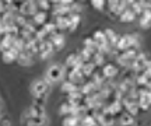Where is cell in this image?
Here are the masks:
<instances>
[{
  "instance_id": "6da1fadb",
  "label": "cell",
  "mask_w": 151,
  "mask_h": 126,
  "mask_svg": "<svg viewBox=\"0 0 151 126\" xmlns=\"http://www.w3.org/2000/svg\"><path fill=\"white\" fill-rule=\"evenodd\" d=\"M66 71H67V69L65 67V65L52 63V65L46 69V73H45V76H43L42 78L48 83L49 86H52L55 83H59V81H62V80H65Z\"/></svg>"
},
{
  "instance_id": "7a4b0ae2",
  "label": "cell",
  "mask_w": 151,
  "mask_h": 126,
  "mask_svg": "<svg viewBox=\"0 0 151 126\" xmlns=\"http://www.w3.org/2000/svg\"><path fill=\"white\" fill-rule=\"evenodd\" d=\"M140 46V39L137 35L134 34H124V35H119V39L115 48L119 50V52H123V50L129 49V48H136L139 49Z\"/></svg>"
},
{
  "instance_id": "3957f363",
  "label": "cell",
  "mask_w": 151,
  "mask_h": 126,
  "mask_svg": "<svg viewBox=\"0 0 151 126\" xmlns=\"http://www.w3.org/2000/svg\"><path fill=\"white\" fill-rule=\"evenodd\" d=\"M53 52H55L53 45H52V42L46 38L45 41L39 42V50H38L37 56L41 59V60H46V59H49L50 56L53 55Z\"/></svg>"
},
{
  "instance_id": "277c9868",
  "label": "cell",
  "mask_w": 151,
  "mask_h": 126,
  "mask_svg": "<svg viewBox=\"0 0 151 126\" xmlns=\"http://www.w3.org/2000/svg\"><path fill=\"white\" fill-rule=\"evenodd\" d=\"M66 78H67L69 81L77 84L78 87L86 81V78L83 76V73H81V67H71V69H67V71H66Z\"/></svg>"
},
{
  "instance_id": "5b68a950",
  "label": "cell",
  "mask_w": 151,
  "mask_h": 126,
  "mask_svg": "<svg viewBox=\"0 0 151 126\" xmlns=\"http://www.w3.org/2000/svg\"><path fill=\"white\" fill-rule=\"evenodd\" d=\"M101 74H102L105 78H119V73H120V69L115 63H111V62H106L105 65L101 67Z\"/></svg>"
},
{
  "instance_id": "8992f818",
  "label": "cell",
  "mask_w": 151,
  "mask_h": 126,
  "mask_svg": "<svg viewBox=\"0 0 151 126\" xmlns=\"http://www.w3.org/2000/svg\"><path fill=\"white\" fill-rule=\"evenodd\" d=\"M48 39L50 41V42H52L55 50L63 49L65 42H66V37H65V34H63V32H60V31H55V32L49 34V35H48Z\"/></svg>"
},
{
  "instance_id": "52a82bcc",
  "label": "cell",
  "mask_w": 151,
  "mask_h": 126,
  "mask_svg": "<svg viewBox=\"0 0 151 126\" xmlns=\"http://www.w3.org/2000/svg\"><path fill=\"white\" fill-rule=\"evenodd\" d=\"M25 126H48V116H27L24 114L22 116Z\"/></svg>"
},
{
  "instance_id": "ba28073f",
  "label": "cell",
  "mask_w": 151,
  "mask_h": 126,
  "mask_svg": "<svg viewBox=\"0 0 151 126\" xmlns=\"http://www.w3.org/2000/svg\"><path fill=\"white\" fill-rule=\"evenodd\" d=\"M136 102H137V105H139L140 112H147L148 108H150V104H151V91H148V93L140 95V97L137 98Z\"/></svg>"
},
{
  "instance_id": "9c48e42d",
  "label": "cell",
  "mask_w": 151,
  "mask_h": 126,
  "mask_svg": "<svg viewBox=\"0 0 151 126\" xmlns=\"http://www.w3.org/2000/svg\"><path fill=\"white\" fill-rule=\"evenodd\" d=\"M18 53H20V52H18L16 48H13V46H11L10 49L1 52V60H3V63H7V65L14 63V62L17 60V56H18Z\"/></svg>"
},
{
  "instance_id": "30bf717a",
  "label": "cell",
  "mask_w": 151,
  "mask_h": 126,
  "mask_svg": "<svg viewBox=\"0 0 151 126\" xmlns=\"http://www.w3.org/2000/svg\"><path fill=\"white\" fill-rule=\"evenodd\" d=\"M25 115H27V116H46V109H45V105L32 104L27 111H25Z\"/></svg>"
},
{
  "instance_id": "8fae6325",
  "label": "cell",
  "mask_w": 151,
  "mask_h": 126,
  "mask_svg": "<svg viewBox=\"0 0 151 126\" xmlns=\"http://www.w3.org/2000/svg\"><path fill=\"white\" fill-rule=\"evenodd\" d=\"M31 20H32V22L37 25V27H42L45 22L48 21L49 18V13L48 11H42V10H38L35 14H34L32 17H29Z\"/></svg>"
},
{
  "instance_id": "7c38bea8",
  "label": "cell",
  "mask_w": 151,
  "mask_h": 126,
  "mask_svg": "<svg viewBox=\"0 0 151 126\" xmlns=\"http://www.w3.org/2000/svg\"><path fill=\"white\" fill-rule=\"evenodd\" d=\"M17 35H11V34H4L1 35L0 38V52H4V50L10 49L13 46V42H14V38Z\"/></svg>"
},
{
  "instance_id": "4fadbf2b",
  "label": "cell",
  "mask_w": 151,
  "mask_h": 126,
  "mask_svg": "<svg viewBox=\"0 0 151 126\" xmlns=\"http://www.w3.org/2000/svg\"><path fill=\"white\" fill-rule=\"evenodd\" d=\"M34 60H35V58L31 53L25 52V50L20 52L18 56H17V63L20 66H31L34 63Z\"/></svg>"
},
{
  "instance_id": "5bb4252c",
  "label": "cell",
  "mask_w": 151,
  "mask_h": 126,
  "mask_svg": "<svg viewBox=\"0 0 151 126\" xmlns=\"http://www.w3.org/2000/svg\"><path fill=\"white\" fill-rule=\"evenodd\" d=\"M52 21H53L56 30H58V31H60V32L66 31V30H67V27H69V17H67V16L55 17Z\"/></svg>"
},
{
  "instance_id": "9a60e30c",
  "label": "cell",
  "mask_w": 151,
  "mask_h": 126,
  "mask_svg": "<svg viewBox=\"0 0 151 126\" xmlns=\"http://www.w3.org/2000/svg\"><path fill=\"white\" fill-rule=\"evenodd\" d=\"M83 98H84V95L80 93V90H76L73 93H69L66 95V101L71 105H78L83 102Z\"/></svg>"
},
{
  "instance_id": "2e32d148",
  "label": "cell",
  "mask_w": 151,
  "mask_h": 126,
  "mask_svg": "<svg viewBox=\"0 0 151 126\" xmlns=\"http://www.w3.org/2000/svg\"><path fill=\"white\" fill-rule=\"evenodd\" d=\"M98 67L92 62H86V63H83V66H81V73H83V76H84V78L86 80H88L90 77L95 73V70H97Z\"/></svg>"
},
{
  "instance_id": "e0dca14e",
  "label": "cell",
  "mask_w": 151,
  "mask_h": 126,
  "mask_svg": "<svg viewBox=\"0 0 151 126\" xmlns=\"http://www.w3.org/2000/svg\"><path fill=\"white\" fill-rule=\"evenodd\" d=\"M69 27L67 30L70 32H74L78 28V25L81 24V14H69Z\"/></svg>"
},
{
  "instance_id": "ac0fdd59",
  "label": "cell",
  "mask_w": 151,
  "mask_h": 126,
  "mask_svg": "<svg viewBox=\"0 0 151 126\" xmlns=\"http://www.w3.org/2000/svg\"><path fill=\"white\" fill-rule=\"evenodd\" d=\"M116 122H119V125L120 126H132L134 123V118L127 114L126 111H122L120 114H119V119Z\"/></svg>"
},
{
  "instance_id": "d6986e66",
  "label": "cell",
  "mask_w": 151,
  "mask_h": 126,
  "mask_svg": "<svg viewBox=\"0 0 151 126\" xmlns=\"http://www.w3.org/2000/svg\"><path fill=\"white\" fill-rule=\"evenodd\" d=\"M83 48H84L86 50H88L91 55H94L95 52H98V45H97V42L91 38V37L84 38V41H83Z\"/></svg>"
},
{
  "instance_id": "ffe728a7",
  "label": "cell",
  "mask_w": 151,
  "mask_h": 126,
  "mask_svg": "<svg viewBox=\"0 0 151 126\" xmlns=\"http://www.w3.org/2000/svg\"><path fill=\"white\" fill-rule=\"evenodd\" d=\"M104 34H105L106 42H108L112 48H115V45H116V42H118V39H119V35L113 31L112 28H106V30H104Z\"/></svg>"
},
{
  "instance_id": "44dd1931",
  "label": "cell",
  "mask_w": 151,
  "mask_h": 126,
  "mask_svg": "<svg viewBox=\"0 0 151 126\" xmlns=\"http://www.w3.org/2000/svg\"><path fill=\"white\" fill-rule=\"evenodd\" d=\"M76 90H78V86L77 84H74V83L69 81L67 78H65V80H62V86H60V91L63 94H67L69 93H73V91H76Z\"/></svg>"
},
{
  "instance_id": "7402d4cb",
  "label": "cell",
  "mask_w": 151,
  "mask_h": 126,
  "mask_svg": "<svg viewBox=\"0 0 151 126\" xmlns=\"http://www.w3.org/2000/svg\"><path fill=\"white\" fill-rule=\"evenodd\" d=\"M91 62L97 66V67H99V69H101V67L106 63V56L104 55L102 52H95V53L91 56Z\"/></svg>"
},
{
  "instance_id": "603a6c76",
  "label": "cell",
  "mask_w": 151,
  "mask_h": 126,
  "mask_svg": "<svg viewBox=\"0 0 151 126\" xmlns=\"http://www.w3.org/2000/svg\"><path fill=\"white\" fill-rule=\"evenodd\" d=\"M118 18H119V21L120 22H133L136 18H137V16H136L130 9H126V10H124L123 13L118 17Z\"/></svg>"
},
{
  "instance_id": "cb8c5ba5",
  "label": "cell",
  "mask_w": 151,
  "mask_h": 126,
  "mask_svg": "<svg viewBox=\"0 0 151 126\" xmlns=\"http://www.w3.org/2000/svg\"><path fill=\"white\" fill-rule=\"evenodd\" d=\"M80 121H81V118H77V116H73V115L63 116L62 126H81Z\"/></svg>"
},
{
  "instance_id": "d4e9b609",
  "label": "cell",
  "mask_w": 151,
  "mask_h": 126,
  "mask_svg": "<svg viewBox=\"0 0 151 126\" xmlns=\"http://www.w3.org/2000/svg\"><path fill=\"white\" fill-rule=\"evenodd\" d=\"M140 20H139V22H140V27L144 28V30H147V28L150 27V20H151V11L150 10H144L143 13H141Z\"/></svg>"
},
{
  "instance_id": "484cf974",
  "label": "cell",
  "mask_w": 151,
  "mask_h": 126,
  "mask_svg": "<svg viewBox=\"0 0 151 126\" xmlns=\"http://www.w3.org/2000/svg\"><path fill=\"white\" fill-rule=\"evenodd\" d=\"M91 38L97 42V45H102L106 44V38H105V34H104V30H97L94 31V34L91 35Z\"/></svg>"
},
{
  "instance_id": "4316f807",
  "label": "cell",
  "mask_w": 151,
  "mask_h": 126,
  "mask_svg": "<svg viewBox=\"0 0 151 126\" xmlns=\"http://www.w3.org/2000/svg\"><path fill=\"white\" fill-rule=\"evenodd\" d=\"M81 126H99L98 125V122L92 118V115L88 112V114H86V115L81 118V121H80Z\"/></svg>"
},
{
  "instance_id": "83f0119b",
  "label": "cell",
  "mask_w": 151,
  "mask_h": 126,
  "mask_svg": "<svg viewBox=\"0 0 151 126\" xmlns=\"http://www.w3.org/2000/svg\"><path fill=\"white\" fill-rule=\"evenodd\" d=\"M116 116L112 115H104L101 122H99V126H115L116 125Z\"/></svg>"
},
{
  "instance_id": "f1b7e54d",
  "label": "cell",
  "mask_w": 151,
  "mask_h": 126,
  "mask_svg": "<svg viewBox=\"0 0 151 126\" xmlns=\"http://www.w3.org/2000/svg\"><path fill=\"white\" fill-rule=\"evenodd\" d=\"M71 108H73V105L69 104L67 101H66V102H63V104H62V105L59 107V115H62V116H67V115H70Z\"/></svg>"
},
{
  "instance_id": "f546056e",
  "label": "cell",
  "mask_w": 151,
  "mask_h": 126,
  "mask_svg": "<svg viewBox=\"0 0 151 126\" xmlns=\"http://www.w3.org/2000/svg\"><path fill=\"white\" fill-rule=\"evenodd\" d=\"M35 4H37L38 10L48 11V13H49V10H50V6H52L49 0H37V1H35Z\"/></svg>"
},
{
  "instance_id": "4dcf8cb0",
  "label": "cell",
  "mask_w": 151,
  "mask_h": 126,
  "mask_svg": "<svg viewBox=\"0 0 151 126\" xmlns=\"http://www.w3.org/2000/svg\"><path fill=\"white\" fill-rule=\"evenodd\" d=\"M122 55L126 58V59H129V60H133L136 56H137V53H139V49H136V48H129V49L123 50V52H120Z\"/></svg>"
},
{
  "instance_id": "1f68e13d",
  "label": "cell",
  "mask_w": 151,
  "mask_h": 126,
  "mask_svg": "<svg viewBox=\"0 0 151 126\" xmlns=\"http://www.w3.org/2000/svg\"><path fill=\"white\" fill-rule=\"evenodd\" d=\"M91 6L98 11L105 10V4H106V0H90Z\"/></svg>"
},
{
  "instance_id": "d6a6232c",
  "label": "cell",
  "mask_w": 151,
  "mask_h": 126,
  "mask_svg": "<svg viewBox=\"0 0 151 126\" xmlns=\"http://www.w3.org/2000/svg\"><path fill=\"white\" fill-rule=\"evenodd\" d=\"M41 28H42V30L48 34V35H49V34H52V32H55V31H58V30H56V27H55L53 21H46Z\"/></svg>"
},
{
  "instance_id": "836d02e7",
  "label": "cell",
  "mask_w": 151,
  "mask_h": 126,
  "mask_svg": "<svg viewBox=\"0 0 151 126\" xmlns=\"http://www.w3.org/2000/svg\"><path fill=\"white\" fill-rule=\"evenodd\" d=\"M27 18L28 17H24V16H21V14H17V16L14 17V24L18 25L20 28H22L25 25V22H27Z\"/></svg>"
},
{
  "instance_id": "e575fe53",
  "label": "cell",
  "mask_w": 151,
  "mask_h": 126,
  "mask_svg": "<svg viewBox=\"0 0 151 126\" xmlns=\"http://www.w3.org/2000/svg\"><path fill=\"white\" fill-rule=\"evenodd\" d=\"M78 56H80L81 59L84 60V63H86V62H91V56L92 55L90 53V52H88V50H86L84 48H83V49L78 52Z\"/></svg>"
},
{
  "instance_id": "d590c367",
  "label": "cell",
  "mask_w": 151,
  "mask_h": 126,
  "mask_svg": "<svg viewBox=\"0 0 151 126\" xmlns=\"http://www.w3.org/2000/svg\"><path fill=\"white\" fill-rule=\"evenodd\" d=\"M81 11H83V7H81L80 3H73L70 4V14H81Z\"/></svg>"
},
{
  "instance_id": "8d00e7d4",
  "label": "cell",
  "mask_w": 151,
  "mask_h": 126,
  "mask_svg": "<svg viewBox=\"0 0 151 126\" xmlns=\"http://www.w3.org/2000/svg\"><path fill=\"white\" fill-rule=\"evenodd\" d=\"M76 0H60L59 3L60 4H65V6H70V4H73Z\"/></svg>"
},
{
  "instance_id": "74e56055",
  "label": "cell",
  "mask_w": 151,
  "mask_h": 126,
  "mask_svg": "<svg viewBox=\"0 0 151 126\" xmlns=\"http://www.w3.org/2000/svg\"><path fill=\"white\" fill-rule=\"evenodd\" d=\"M4 10H6V7H4V4H3V1L0 0V14H1Z\"/></svg>"
},
{
  "instance_id": "f35d334b",
  "label": "cell",
  "mask_w": 151,
  "mask_h": 126,
  "mask_svg": "<svg viewBox=\"0 0 151 126\" xmlns=\"http://www.w3.org/2000/svg\"><path fill=\"white\" fill-rule=\"evenodd\" d=\"M49 1H50V4H58L60 0H49Z\"/></svg>"
},
{
  "instance_id": "ab89813d",
  "label": "cell",
  "mask_w": 151,
  "mask_h": 126,
  "mask_svg": "<svg viewBox=\"0 0 151 126\" xmlns=\"http://www.w3.org/2000/svg\"><path fill=\"white\" fill-rule=\"evenodd\" d=\"M136 0H126V3H127V4H129V7H130V4H133V3H134Z\"/></svg>"
},
{
  "instance_id": "60d3db41",
  "label": "cell",
  "mask_w": 151,
  "mask_h": 126,
  "mask_svg": "<svg viewBox=\"0 0 151 126\" xmlns=\"http://www.w3.org/2000/svg\"><path fill=\"white\" fill-rule=\"evenodd\" d=\"M137 1H140V3H146V1H150V0H137Z\"/></svg>"
},
{
  "instance_id": "b9f144b4",
  "label": "cell",
  "mask_w": 151,
  "mask_h": 126,
  "mask_svg": "<svg viewBox=\"0 0 151 126\" xmlns=\"http://www.w3.org/2000/svg\"><path fill=\"white\" fill-rule=\"evenodd\" d=\"M27 1H37V0H27Z\"/></svg>"
},
{
  "instance_id": "7bdbcfd3",
  "label": "cell",
  "mask_w": 151,
  "mask_h": 126,
  "mask_svg": "<svg viewBox=\"0 0 151 126\" xmlns=\"http://www.w3.org/2000/svg\"><path fill=\"white\" fill-rule=\"evenodd\" d=\"M81 1H87V0H81Z\"/></svg>"
},
{
  "instance_id": "ee69618b",
  "label": "cell",
  "mask_w": 151,
  "mask_h": 126,
  "mask_svg": "<svg viewBox=\"0 0 151 126\" xmlns=\"http://www.w3.org/2000/svg\"><path fill=\"white\" fill-rule=\"evenodd\" d=\"M0 38H1V34H0Z\"/></svg>"
}]
</instances>
